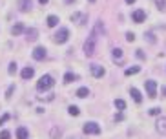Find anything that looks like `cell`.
Here are the masks:
<instances>
[{
    "label": "cell",
    "mask_w": 166,
    "mask_h": 139,
    "mask_svg": "<svg viewBox=\"0 0 166 139\" xmlns=\"http://www.w3.org/2000/svg\"><path fill=\"white\" fill-rule=\"evenodd\" d=\"M101 31H104L102 28V22H97V26H95V29L91 31V35L88 37V40H86V44H84V53L88 55V57H91L93 53H95V44H97V35L101 33Z\"/></svg>",
    "instance_id": "cell-1"
},
{
    "label": "cell",
    "mask_w": 166,
    "mask_h": 139,
    "mask_svg": "<svg viewBox=\"0 0 166 139\" xmlns=\"http://www.w3.org/2000/svg\"><path fill=\"white\" fill-rule=\"evenodd\" d=\"M82 130H84V134H93V136L101 134V126H99L97 123H93V121H91V123H86Z\"/></svg>",
    "instance_id": "cell-4"
},
{
    "label": "cell",
    "mask_w": 166,
    "mask_h": 139,
    "mask_svg": "<svg viewBox=\"0 0 166 139\" xmlns=\"http://www.w3.org/2000/svg\"><path fill=\"white\" fill-rule=\"evenodd\" d=\"M46 22H48V26H49V28H55V26L59 24V17H55V15H49Z\"/></svg>",
    "instance_id": "cell-16"
},
{
    "label": "cell",
    "mask_w": 166,
    "mask_h": 139,
    "mask_svg": "<svg viewBox=\"0 0 166 139\" xmlns=\"http://www.w3.org/2000/svg\"><path fill=\"white\" fill-rule=\"evenodd\" d=\"M6 121H9V114H4V115L0 117V124H4Z\"/></svg>",
    "instance_id": "cell-30"
},
{
    "label": "cell",
    "mask_w": 166,
    "mask_h": 139,
    "mask_svg": "<svg viewBox=\"0 0 166 139\" xmlns=\"http://www.w3.org/2000/svg\"><path fill=\"white\" fill-rule=\"evenodd\" d=\"M146 37H148V40H150V42H155V39H153V35H151V33H148Z\"/></svg>",
    "instance_id": "cell-32"
},
{
    "label": "cell",
    "mask_w": 166,
    "mask_h": 139,
    "mask_svg": "<svg viewBox=\"0 0 166 139\" xmlns=\"http://www.w3.org/2000/svg\"><path fill=\"white\" fill-rule=\"evenodd\" d=\"M22 31H26V29H24V24H22V22H17V24H15V26L11 28V33H13L15 37H19Z\"/></svg>",
    "instance_id": "cell-10"
},
{
    "label": "cell",
    "mask_w": 166,
    "mask_h": 139,
    "mask_svg": "<svg viewBox=\"0 0 166 139\" xmlns=\"http://www.w3.org/2000/svg\"><path fill=\"white\" fill-rule=\"evenodd\" d=\"M131 19H133V22L141 24V22H144V19H146V13L143 11V9H137V11H133V13H131Z\"/></svg>",
    "instance_id": "cell-8"
},
{
    "label": "cell",
    "mask_w": 166,
    "mask_h": 139,
    "mask_svg": "<svg viewBox=\"0 0 166 139\" xmlns=\"http://www.w3.org/2000/svg\"><path fill=\"white\" fill-rule=\"evenodd\" d=\"M146 92H148V97L155 99L157 97V82L155 80H146Z\"/></svg>",
    "instance_id": "cell-5"
},
{
    "label": "cell",
    "mask_w": 166,
    "mask_h": 139,
    "mask_svg": "<svg viewBox=\"0 0 166 139\" xmlns=\"http://www.w3.org/2000/svg\"><path fill=\"white\" fill-rule=\"evenodd\" d=\"M27 136H29V134H27V128L20 126V128L17 130V137H19V139H27Z\"/></svg>",
    "instance_id": "cell-15"
},
{
    "label": "cell",
    "mask_w": 166,
    "mask_h": 139,
    "mask_svg": "<svg viewBox=\"0 0 166 139\" xmlns=\"http://www.w3.org/2000/svg\"><path fill=\"white\" fill-rule=\"evenodd\" d=\"M7 73H9V75H15V73H17V62H11V64H9Z\"/></svg>",
    "instance_id": "cell-20"
},
{
    "label": "cell",
    "mask_w": 166,
    "mask_h": 139,
    "mask_svg": "<svg viewBox=\"0 0 166 139\" xmlns=\"http://www.w3.org/2000/svg\"><path fill=\"white\" fill-rule=\"evenodd\" d=\"M161 114V108H151L150 110V115H159Z\"/></svg>",
    "instance_id": "cell-28"
},
{
    "label": "cell",
    "mask_w": 166,
    "mask_h": 139,
    "mask_svg": "<svg viewBox=\"0 0 166 139\" xmlns=\"http://www.w3.org/2000/svg\"><path fill=\"white\" fill-rule=\"evenodd\" d=\"M126 40H128V42H133V40H135V35H133V33H126Z\"/></svg>",
    "instance_id": "cell-29"
},
{
    "label": "cell",
    "mask_w": 166,
    "mask_h": 139,
    "mask_svg": "<svg viewBox=\"0 0 166 139\" xmlns=\"http://www.w3.org/2000/svg\"><path fill=\"white\" fill-rule=\"evenodd\" d=\"M33 59L35 60H44L46 59V48H42V46L35 48V50H33Z\"/></svg>",
    "instance_id": "cell-7"
},
{
    "label": "cell",
    "mask_w": 166,
    "mask_h": 139,
    "mask_svg": "<svg viewBox=\"0 0 166 139\" xmlns=\"http://www.w3.org/2000/svg\"><path fill=\"white\" fill-rule=\"evenodd\" d=\"M137 57H139V59H144V53H143V50H137Z\"/></svg>",
    "instance_id": "cell-31"
},
{
    "label": "cell",
    "mask_w": 166,
    "mask_h": 139,
    "mask_svg": "<svg viewBox=\"0 0 166 139\" xmlns=\"http://www.w3.org/2000/svg\"><path fill=\"white\" fill-rule=\"evenodd\" d=\"M73 80H77V75H75V73L68 72V73L64 75V82H73Z\"/></svg>",
    "instance_id": "cell-19"
},
{
    "label": "cell",
    "mask_w": 166,
    "mask_h": 139,
    "mask_svg": "<svg viewBox=\"0 0 166 139\" xmlns=\"http://www.w3.org/2000/svg\"><path fill=\"white\" fill-rule=\"evenodd\" d=\"M157 132L166 136V117H161V119L157 121Z\"/></svg>",
    "instance_id": "cell-9"
},
{
    "label": "cell",
    "mask_w": 166,
    "mask_h": 139,
    "mask_svg": "<svg viewBox=\"0 0 166 139\" xmlns=\"http://www.w3.org/2000/svg\"><path fill=\"white\" fill-rule=\"evenodd\" d=\"M39 2H40V6H46V4H48L49 0H39Z\"/></svg>",
    "instance_id": "cell-34"
},
{
    "label": "cell",
    "mask_w": 166,
    "mask_h": 139,
    "mask_svg": "<svg viewBox=\"0 0 166 139\" xmlns=\"http://www.w3.org/2000/svg\"><path fill=\"white\" fill-rule=\"evenodd\" d=\"M113 59L115 60L122 59V50H121V48H115V50H113Z\"/></svg>",
    "instance_id": "cell-21"
},
{
    "label": "cell",
    "mask_w": 166,
    "mask_h": 139,
    "mask_svg": "<svg viewBox=\"0 0 166 139\" xmlns=\"http://www.w3.org/2000/svg\"><path fill=\"white\" fill-rule=\"evenodd\" d=\"M64 2H66V4H73L75 0H64Z\"/></svg>",
    "instance_id": "cell-35"
},
{
    "label": "cell",
    "mask_w": 166,
    "mask_h": 139,
    "mask_svg": "<svg viewBox=\"0 0 166 139\" xmlns=\"http://www.w3.org/2000/svg\"><path fill=\"white\" fill-rule=\"evenodd\" d=\"M13 90H15V86H9V88H7V92H6V99H11V93H13Z\"/></svg>",
    "instance_id": "cell-27"
},
{
    "label": "cell",
    "mask_w": 166,
    "mask_h": 139,
    "mask_svg": "<svg viewBox=\"0 0 166 139\" xmlns=\"http://www.w3.org/2000/svg\"><path fill=\"white\" fill-rule=\"evenodd\" d=\"M79 114H81V110L77 106H69V115H79Z\"/></svg>",
    "instance_id": "cell-24"
},
{
    "label": "cell",
    "mask_w": 166,
    "mask_h": 139,
    "mask_svg": "<svg viewBox=\"0 0 166 139\" xmlns=\"http://www.w3.org/2000/svg\"><path fill=\"white\" fill-rule=\"evenodd\" d=\"M26 35H27V40H37L39 31H37L35 28H29V29H26Z\"/></svg>",
    "instance_id": "cell-13"
},
{
    "label": "cell",
    "mask_w": 166,
    "mask_h": 139,
    "mask_svg": "<svg viewBox=\"0 0 166 139\" xmlns=\"http://www.w3.org/2000/svg\"><path fill=\"white\" fill-rule=\"evenodd\" d=\"M157 7L161 11H166V0H157Z\"/></svg>",
    "instance_id": "cell-25"
},
{
    "label": "cell",
    "mask_w": 166,
    "mask_h": 139,
    "mask_svg": "<svg viewBox=\"0 0 166 139\" xmlns=\"http://www.w3.org/2000/svg\"><path fill=\"white\" fill-rule=\"evenodd\" d=\"M133 2H135V0H126V4H133Z\"/></svg>",
    "instance_id": "cell-36"
},
{
    "label": "cell",
    "mask_w": 166,
    "mask_h": 139,
    "mask_svg": "<svg viewBox=\"0 0 166 139\" xmlns=\"http://www.w3.org/2000/svg\"><path fill=\"white\" fill-rule=\"evenodd\" d=\"M130 93H131V97H133L135 102H141V101H143V95H141V92H139L137 88H131V90H130Z\"/></svg>",
    "instance_id": "cell-14"
},
{
    "label": "cell",
    "mask_w": 166,
    "mask_h": 139,
    "mask_svg": "<svg viewBox=\"0 0 166 139\" xmlns=\"http://www.w3.org/2000/svg\"><path fill=\"white\" fill-rule=\"evenodd\" d=\"M89 70H91V75H93V77H97V79L104 77V73H106V72H104V68H102V66H99V64H91V66H89Z\"/></svg>",
    "instance_id": "cell-6"
},
{
    "label": "cell",
    "mask_w": 166,
    "mask_h": 139,
    "mask_svg": "<svg viewBox=\"0 0 166 139\" xmlns=\"http://www.w3.org/2000/svg\"><path fill=\"white\" fill-rule=\"evenodd\" d=\"M88 95H89V90H88V88H79V90H77V97L84 99V97H88Z\"/></svg>",
    "instance_id": "cell-17"
},
{
    "label": "cell",
    "mask_w": 166,
    "mask_h": 139,
    "mask_svg": "<svg viewBox=\"0 0 166 139\" xmlns=\"http://www.w3.org/2000/svg\"><path fill=\"white\" fill-rule=\"evenodd\" d=\"M53 84H55V80L51 75H42L39 82H37V88L40 90V92H46V90H49V88H53Z\"/></svg>",
    "instance_id": "cell-2"
},
{
    "label": "cell",
    "mask_w": 166,
    "mask_h": 139,
    "mask_svg": "<svg viewBox=\"0 0 166 139\" xmlns=\"http://www.w3.org/2000/svg\"><path fill=\"white\" fill-rule=\"evenodd\" d=\"M0 139H11V134L7 130H4V132H0Z\"/></svg>",
    "instance_id": "cell-26"
},
{
    "label": "cell",
    "mask_w": 166,
    "mask_h": 139,
    "mask_svg": "<svg viewBox=\"0 0 166 139\" xmlns=\"http://www.w3.org/2000/svg\"><path fill=\"white\" fill-rule=\"evenodd\" d=\"M115 121H122V114H117V115H115Z\"/></svg>",
    "instance_id": "cell-33"
},
{
    "label": "cell",
    "mask_w": 166,
    "mask_h": 139,
    "mask_svg": "<svg viewBox=\"0 0 166 139\" xmlns=\"http://www.w3.org/2000/svg\"><path fill=\"white\" fill-rule=\"evenodd\" d=\"M115 108H119V110H124L126 108V102L122 99H115Z\"/></svg>",
    "instance_id": "cell-22"
},
{
    "label": "cell",
    "mask_w": 166,
    "mask_h": 139,
    "mask_svg": "<svg viewBox=\"0 0 166 139\" xmlns=\"http://www.w3.org/2000/svg\"><path fill=\"white\" fill-rule=\"evenodd\" d=\"M139 72H141V68H139V66H133V68H128V70H126L124 75L130 77V75H135V73H139Z\"/></svg>",
    "instance_id": "cell-18"
},
{
    "label": "cell",
    "mask_w": 166,
    "mask_h": 139,
    "mask_svg": "<svg viewBox=\"0 0 166 139\" xmlns=\"http://www.w3.org/2000/svg\"><path fill=\"white\" fill-rule=\"evenodd\" d=\"M33 75H35V70H33V68H29V66H27V68H24V70H22V79H24V80L31 79Z\"/></svg>",
    "instance_id": "cell-11"
},
{
    "label": "cell",
    "mask_w": 166,
    "mask_h": 139,
    "mask_svg": "<svg viewBox=\"0 0 166 139\" xmlns=\"http://www.w3.org/2000/svg\"><path fill=\"white\" fill-rule=\"evenodd\" d=\"M89 2H95V0H89Z\"/></svg>",
    "instance_id": "cell-37"
},
{
    "label": "cell",
    "mask_w": 166,
    "mask_h": 139,
    "mask_svg": "<svg viewBox=\"0 0 166 139\" xmlns=\"http://www.w3.org/2000/svg\"><path fill=\"white\" fill-rule=\"evenodd\" d=\"M60 137V130H59V128H53V130H51V139H59Z\"/></svg>",
    "instance_id": "cell-23"
},
{
    "label": "cell",
    "mask_w": 166,
    "mask_h": 139,
    "mask_svg": "<svg viewBox=\"0 0 166 139\" xmlns=\"http://www.w3.org/2000/svg\"><path fill=\"white\" fill-rule=\"evenodd\" d=\"M19 6H20V11H29L31 9V0H19Z\"/></svg>",
    "instance_id": "cell-12"
},
{
    "label": "cell",
    "mask_w": 166,
    "mask_h": 139,
    "mask_svg": "<svg viewBox=\"0 0 166 139\" xmlns=\"http://www.w3.org/2000/svg\"><path fill=\"white\" fill-rule=\"evenodd\" d=\"M68 39H69V31H68L66 28H60V29L55 33V37H53V40H55L57 44H64Z\"/></svg>",
    "instance_id": "cell-3"
}]
</instances>
